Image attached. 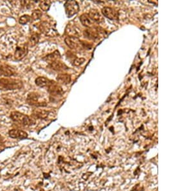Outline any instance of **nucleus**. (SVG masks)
<instances>
[{
	"instance_id": "393cba45",
	"label": "nucleus",
	"mask_w": 193,
	"mask_h": 191,
	"mask_svg": "<svg viewBox=\"0 0 193 191\" xmlns=\"http://www.w3.org/2000/svg\"><path fill=\"white\" fill-rule=\"evenodd\" d=\"M86 61V59L83 57H78L75 59L73 60V65L75 66H80L81 65L84 64V63Z\"/></svg>"
},
{
	"instance_id": "aec40b11",
	"label": "nucleus",
	"mask_w": 193,
	"mask_h": 191,
	"mask_svg": "<svg viewBox=\"0 0 193 191\" xmlns=\"http://www.w3.org/2000/svg\"><path fill=\"white\" fill-rule=\"evenodd\" d=\"M33 113H34V115L36 116H37V118H39L41 119H46L49 115L48 111H47L46 110H43V109H35L34 111V112H33Z\"/></svg>"
},
{
	"instance_id": "9d476101",
	"label": "nucleus",
	"mask_w": 193,
	"mask_h": 191,
	"mask_svg": "<svg viewBox=\"0 0 193 191\" xmlns=\"http://www.w3.org/2000/svg\"><path fill=\"white\" fill-rule=\"evenodd\" d=\"M28 47L26 45L17 46L14 52V58L16 60H21L24 58L28 54Z\"/></svg>"
},
{
	"instance_id": "dca6fc26",
	"label": "nucleus",
	"mask_w": 193,
	"mask_h": 191,
	"mask_svg": "<svg viewBox=\"0 0 193 191\" xmlns=\"http://www.w3.org/2000/svg\"><path fill=\"white\" fill-rule=\"evenodd\" d=\"M79 20L82 23V25L84 26L88 27L90 29V28H92L93 26L94 21H93L91 20V18L89 17L88 14H83L80 16Z\"/></svg>"
},
{
	"instance_id": "f03ea898",
	"label": "nucleus",
	"mask_w": 193,
	"mask_h": 191,
	"mask_svg": "<svg viewBox=\"0 0 193 191\" xmlns=\"http://www.w3.org/2000/svg\"><path fill=\"white\" fill-rule=\"evenodd\" d=\"M11 118L14 122L20 124L25 126L34 125L36 123V120L31 119L29 116L23 114L18 111H13L11 114Z\"/></svg>"
},
{
	"instance_id": "0eeeda50",
	"label": "nucleus",
	"mask_w": 193,
	"mask_h": 191,
	"mask_svg": "<svg viewBox=\"0 0 193 191\" xmlns=\"http://www.w3.org/2000/svg\"><path fill=\"white\" fill-rule=\"evenodd\" d=\"M39 95L37 94V93H30V94L28 95L26 101L28 104L31 106H34L36 107H40V106H46V104L45 102H39L38 101Z\"/></svg>"
},
{
	"instance_id": "9b49d317",
	"label": "nucleus",
	"mask_w": 193,
	"mask_h": 191,
	"mask_svg": "<svg viewBox=\"0 0 193 191\" xmlns=\"http://www.w3.org/2000/svg\"><path fill=\"white\" fill-rule=\"evenodd\" d=\"M9 137L12 138H16V139H25L28 137V134L21 131V130L18 129H11L8 132Z\"/></svg>"
},
{
	"instance_id": "f257e3e1",
	"label": "nucleus",
	"mask_w": 193,
	"mask_h": 191,
	"mask_svg": "<svg viewBox=\"0 0 193 191\" xmlns=\"http://www.w3.org/2000/svg\"><path fill=\"white\" fill-rule=\"evenodd\" d=\"M23 87V82L20 80L10 78H3L0 79V90H14L21 89Z\"/></svg>"
},
{
	"instance_id": "423d86ee",
	"label": "nucleus",
	"mask_w": 193,
	"mask_h": 191,
	"mask_svg": "<svg viewBox=\"0 0 193 191\" xmlns=\"http://www.w3.org/2000/svg\"><path fill=\"white\" fill-rule=\"evenodd\" d=\"M48 91L49 94L54 97H59L63 95L64 91L58 83L51 81V83L48 86Z\"/></svg>"
},
{
	"instance_id": "b1692460",
	"label": "nucleus",
	"mask_w": 193,
	"mask_h": 191,
	"mask_svg": "<svg viewBox=\"0 0 193 191\" xmlns=\"http://www.w3.org/2000/svg\"><path fill=\"white\" fill-rule=\"evenodd\" d=\"M31 17L29 15H23L20 17V20H19V23H20L21 25H25L26 23L30 21L31 20Z\"/></svg>"
},
{
	"instance_id": "412c9836",
	"label": "nucleus",
	"mask_w": 193,
	"mask_h": 191,
	"mask_svg": "<svg viewBox=\"0 0 193 191\" xmlns=\"http://www.w3.org/2000/svg\"><path fill=\"white\" fill-rule=\"evenodd\" d=\"M39 38H40V35L39 34L34 33L33 34H32L29 39V46H34L36 45L39 41Z\"/></svg>"
},
{
	"instance_id": "7ed1b4c3",
	"label": "nucleus",
	"mask_w": 193,
	"mask_h": 191,
	"mask_svg": "<svg viewBox=\"0 0 193 191\" xmlns=\"http://www.w3.org/2000/svg\"><path fill=\"white\" fill-rule=\"evenodd\" d=\"M65 11L68 17H70L75 15L79 11V5L76 1H67L64 3Z\"/></svg>"
},
{
	"instance_id": "4be33fe9",
	"label": "nucleus",
	"mask_w": 193,
	"mask_h": 191,
	"mask_svg": "<svg viewBox=\"0 0 193 191\" xmlns=\"http://www.w3.org/2000/svg\"><path fill=\"white\" fill-rule=\"evenodd\" d=\"M51 5V2L48 0H45V1H41L39 2V7L42 11L45 12L48 11Z\"/></svg>"
},
{
	"instance_id": "f8f14e48",
	"label": "nucleus",
	"mask_w": 193,
	"mask_h": 191,
	"mask_svg": "<svg viewBox=\"0 0 193 191\" xmlns=\"http://www.w3.org/2000/svg\"><path fill=\"white\" fill-rule=\"evenodd\" d=\"M83 34L86 38L89 40H97L99 38V34H98V30L97 29H92V28L89 29L84 30Z\"/></svg>"
},
{
	"instance_id": "ddd939ff",
	"label": "nucleus",
	"mask_w": 193,
	"mask_h": 191,
	"mask_svg": "<svg viewBox=\"0 0 193 191\" xmlns=\"http://www.w3.org/2000/svg\"><path fill=\"white\" fill-rule=\"evenodd\" d=\"M66 33L69 36L75 37V38H79V36L81 35V32L79 28L76 26L73 25H68L66 29Z\"/></svg>"
},
{
	"instance_id": "4468645a",
	"label": "nucleus",
	"mask_w": 193,
	"mask_h": 191,
	"mask_svg": "<svg viewBox=\"0 0 193 191\" xmlns=\"http://www.w3.org/2000/svg\"><path fill=\"white\" fill-rule=\"evenodd\" d=\"M88 14L93 21H95L97 23H102L104 21V17H103L102 15L101 14V13L98 11L96 10V9L91 10Z\"/></svg>"
},
{
	"instance_id": "6ab92c4d",
	"label": "nucleus",
	"mask_w": 193,
	"mask_h": 191,
	"mask_svg": "<svg viewBox=\"0 0 193 191\" xmlns=\"http://www.w3.org/2000/svg\"><path fill=\"white\" fill-rule=\"evenodd\" d=\"M51 81L49 80L48 79H47L44 77H39L36 78L35 82L36 84V85L39 87H46V86H48L51 83Z\"/></svg>"
},
{
	"instance_id": "20e7f679",
	"label": "nucleus",
	"mask_w": 193,
	"mask_h": 191,
	"mask_svg": "<svg viewBox=\"0 0 193 191\" xmlns=\"http://www.w3.org/2000/svg\"><path fill=\"white\" fill-rule=\"evenodd\" d=\"M39 29L42 33L48 36L54 35L55 34H56V32H57L54 29V28L47 21H43L41 23L39 26Z\"/></svg>"
},
{
	"instance_id": "a878e982",
	"label": "nucleus",
	"mask_w": 193,
	"mask_h": 191,
	"mask_svg": "<svg viewBox=\"0 0 193 191\" xmlns=\"http://www.w3.org/2000/svg\"><path fill=\"white\" fill-rule=\"evenodd\" d=\"M3 142V138L1 137V135H0V143H2Z\"/></svg>"
},
{
	"instance_id": "6e6552de",
	"label": "nucleus",
	"mask_w": 193,
	"mask_h": 191,
	"mask_svg": "<svg viewBox=\"0 0 193 191\" xmlns=\"http://www.w3.org/2000/svg\"><path fill=\"white\" fill-rule=\"evenodd\" d=\"M102 13L104 16L111 20L118 19V12L115 9L110 7H104L102 9Z\"/></svg>"
},
{
	"instance_id": "a211bd4d",
	"label": "nucleus",
	"mask_w": 193,
	"mask_h": 191,
	"mask_svg": "<svg viewBox=\"0 0 193 191\" xmlns=\"http://www.w3.org/2000/svg\"><path fill=\"white\" fill-rule=\"evenodd\" d=\"M60 58H61V55H60L59 52L58 50H55V52H54L53 53L46 55V56L43 59L44 60H45V61L49 63V64H50V63L56 61V60H59L60 59Z\"/></svg>"
},
{
	"instance_id": "5701e85b",
	"label": "nucleus",
	"mask_w": 193,
	"mask_h": 191,
	"mask_svg": "<svg viewBox=\"0 0 193 191\" xmlns=\"http://www.w3.org/2000/svg\"><path fill=\"white\" fill-rule=\"evenodd\" d=\"M42 15H43V13L42 12L39 10V9H36V10L34 11L32 13V16L31 17V19L34 21H36V20H39L40 18L42 17Z\"/></svg>"
},
{
	"instance_id": "39448f33",
	"label": "nucleus",
	"mask_w": 193,
	"mask_h": 191,
	"mask_svg": "<svg viewBox=\"0 0 193 191\" xmlns=\"http://www.w3.org/2000/svg\"><path fill=\"white\" fill-rule=\"evenodd\" d=\"M64 42L66 45L72 50H76L82 47L81 41L78 38H75V37L68 36L64 39Z\"/></svg>"
},
{
	"instance_id": "f3484780",
	"label": "nucleus",
	"mask_w": 193,
	"mask_h": 191,
	"mask_svg": "<svg viewBox=\"0 0 193 191\" xmlns=\"http://www.w3.org/2000/svg\"><path fill=\"white\" fill-rule=\"evenodd\" d=\"M56 79H57L58 82L61 85H69L72 80L71 76L67 73L59 74Z\"/></svg>"
},
{
	"instance_id": "1a4fd4ad",
	"label": "nucleus",
	"mask_w": 193,
	"mask_h": 191,
	"mask_svg": "<svg viewBox=\"0 0 193 191\" xmlns=\"http://www.w3.org/2000/svg\"><path fill=\"white\" fill-rule=\"evenodd\" d=\"M15 73L16 70L12 67L5 64L0 65V75L5 77H11L15 75Z\"/></svg>"
},
{
	"instance_id": "2eb2a0df",
	"label": "nucleus",
	"mask_w": 193,
	"mask_h": 191,
	"mask_svg": "<svg viewBox=\"0 0 193 191\" xmlns=\"http://www.w3.org/2000/svg\"><path fill=\"white\" fill-rule=\"evenodd\" d=\"M49 66L51 68L54 69L55 71L58 72H63L67 70L68 69V67L64 63L61 62L60 60H56L55 62H53L49 64Z\"/></svg>"
}]
</instances>
